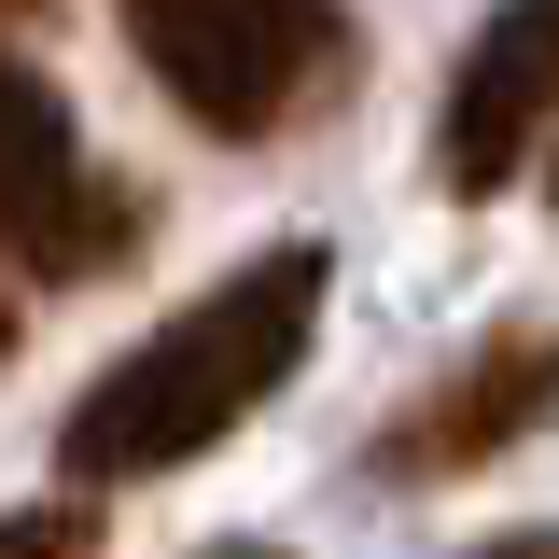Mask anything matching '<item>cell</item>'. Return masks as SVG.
<instances>
[{"instance_id":"cell-2","label":"cell","mask_w":559,"mask_h":559,"mask_svg":"<svg viewBox=\"0 0 559 559\" xmlns=\"http://www.w3.org/2000/svg\"><path fill=\"white\" fill-rule=\"evenodd\" d=\"M154 98L210 140H280L349 70V0H112Z\"/></svg>"},{"instance_id":"cell-1","label":"cell","mask_w":559,"mask_h":559,"mask_svg":"<svg viewBox=\"0 0 559 559\" xmlns=\"http://www.w3.org/2000/svg\"><path fill=\"white\" fill-rule=\"evenodd\" d=\"M322 294H336V252H322V238H266L252 266H224L182 322H154L127 364H98V378L70 392V419H57V476L140 489V476L210 462V448H224V433H238V419H252L280 378L308 364Z\"/></svg>"},{"instance_id":"cell-3","label":"cell","mask_w":559,"mask_h":559,"mask_svg":"<svg viewBox=\"0 0 559 559\" xmlns=\"http://www.w3.org/2000/svg\"><path fill=\"white\" fill-rule=\"evenodd\" d=\"M140 224H154L140 182H112L98 140H84V112L0 43V252L28 280H112L140 252Z\"/></svg>"},{"instance_id":"cell-10","label":"cell","mask_w":559,"mask_h":559,"mask_svg":"<svg viewBox=\"0 0 559 559\" xmlns=\"http://www.w3.org/2000/svg\"><path fill=\"white\" fill-rule=\"evenodd\" d=\"M210 559H280V546H210Z\"/></svg>"},{"instance_id":"cell-8","label":"cell","mask_w":559,"mask_h":559,"mask_svg":"<svg viewBox=\"0 0 559 559\" xmlns=\"http://www.w3.org/2000/svg\"><path fill=\"white\" fill-rule=\"evenodd\" d=\"M28 14H43V0H0V28H28Z\"/></svg>"},{"instance_id":"cell-7","label":"cell","mask_w":559,"mask_h":559,"mask_svg":"<svg viewBox=\"0 0 559 559\" xmlns=\"http://www.w3.org/2000/svg\"><path fill=\"white\" fill-rule=\"evenodd\" d=\"M462 559H559V532H503V546H462Z\"/></svg>"},{"instance_id":"cell-4","label":"cell","mask_w":559,"mask_h":559,"mask_svg":"<svg viewBox=\"0 0 559 559\" xmlns=\"http://www.w3.org/2000/svg\"><path fill=\"white\" fill-rule=\"evenodd\" d=\"M559 419V336L546 322H503V336H476L419 406L378 419V476L392 489H448V476H489L518 433H546Z\"/></svg>"},{"instance_id":"cell-5","label":"cell","mask_w":559,"mask_h":559,"mask_svg":"<svg viewBox=\"0 0 559 559\" xmlns=\"http://www.w3.org/2000/svg\"><path fill=\"white\" fill-rule=\"evenodd\" d=\"M559 127V0H489V28L448 70V112H433V182L448 197H503Z\"/></svg>"},{"instance_id":"cell-9","label":"cell","mask_w":559,"mask_h":559,"mask_svg":"<svg viewBox=\"0 0 559 559\" xmlns=\"http://www.w3.org/2000/svg\"><path fill=\"white\" fill-rule=\"evenodd\" d=\"M0 364H14V294H0Z\"/></svg>"},{"instance_id":"cell-11","label":"cell","mask_w":559,"mask_h":559,"mask_svg":"<svg viewBox=\"0 0 559 559\" xmlns=\"http://www.w3.org/2000/svg\"><path fill=\"white\" fill-rule=\"evenodd\" d=\"M546 197H559V154H546Z\"/></svg>"},{"instance_id":"cell-6","label":"cell","mask_w":559,"mask_h":559,"mask_svg":"<svg viewBox=\"0 0 559 559\" xmlns=\"http://www.w3.org/2000/svg\"><path fill=\"white\" fill-rule=\"evenodd\" d=\"M0 559H98V503H84V489L14 503V518H0Z\"/></svg>"}]
</instances>
